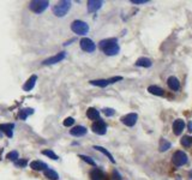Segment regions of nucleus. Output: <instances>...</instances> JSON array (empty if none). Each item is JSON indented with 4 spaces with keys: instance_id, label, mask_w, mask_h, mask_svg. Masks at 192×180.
Masks as SVG:
<instances>
[{
    "instance_id": "obj_1",
    "label": "nucleus",
    "mask_w": 192,
    "mask_h": 180,
    "mask_svg": "<svg viewBox=\"0 0 192 180\" xmlns=\"http://www.w3.org/2000/svg\"><path fill=\"white\" fill-rule=\"evenodd\" d=\"M98 47L100 49L107 54V55H115L119 53L120 48H119V44H118V40L115 37L112 39H106V40H102L98 43Z\"/></svg>"
},
{
    "instance_id": "obj_2",
    "label": "nucleus",
    "mask_w": 192,
    "mask_h": 180,
    "mask_svg": "<svg viewBox=\"0 0 192 180\" xmlns=\"http://www.w3.org/2000/svg\"><path fill=\"white\" fill-rule=\"evenodd\" d=\"M48 6H49V1H47V0H33L29 2V10L37 15L46 11L48 9Z\"/></svg>"
},
{
    "instance_id": "obj_3",
    "label": "nucleus",
    "mask_w": 192,
    "mask_h": 180,
    "mask_svg": "<svg viewBox=\"0 0 192 180\" xmlns=\"http://www.w3.org/2000/svg\"><path fill=\"white\" fill-rule=\"evenodd\" d=\"M70 9H71V1L62 0V1H59L57 5L53 7V13L57 17H64L69 12Z\"/></svg>"
},
{
    "instance_id": "obj_4",
    "label": "nucleus",
    "mask_w": 192,
    "mask_h": 180,
    "mask_svg": "<svg viewBox=\"0 0 192 180\" xmlns=\"http://www.w3.org/2000/svg\"><path fill=\"white\" fill-rule=\"evenodd\" d=\"M71 30L77 35H85L89 31V25L83 20H73L71 24Z\"/></svg>"
},
{
    "instance_id": "obj_5",
    "label": "nucleus",
    "mask_w": 192,
    "mask_h": 180,
    "mask_svg": "<svg viewBox=\"0 0 192 180\" xmlns=\"http://www.w3.org/2000/svg\"><path fill=\"white\" fill-rule=\"evenodd\" d=\"M79 44H80V48H82L84 52H88V53H93L96 48L94 41L88 39V37L82 39V40L79 41Z\"/></svg>"
},
{
    "instance_id": "obj_6",
    "label": "nucleus",
    "mask_w": 192,
    "mask_h": 180,
    "mask_svg": "<svg viewBox=\"0 0 192 180\" xmlns=\"http://www.w3.org/2000/svg\"><path fill=\"white\" fill-rule=\"evenodd\" d=\"M187 162V155L181 151V150H178L173 154V163L175 166H183Z\"/></svg>"
},
{
    "instance_id": "obj_7",
    "label": "nucleus",
    "mask_w": 192,
    "mask_h": 180,
    "mask_svg": "<svg viewBox=\"0 0 192 180\" xmlns=\"http://www.w3.org/2000/svg\"><path fill=\"white\" fill-rule=\"evenodd\" d=\"M91 129H93V131L95 132L96 135H105L106 131H107V125H106V122L103 120L98 119L93 124Z\"/></svg>"
},
{
    "instance_id": "obj_8",
    "label": "nucleus",
    "mask_w": 192,
    "mask_h": 180,
    "mask_svg": "<svg viewBox=\"0 0 192 180\" xmlns=\"http://www.w3.org/2000/svg\"><path fill=\"white\" fill-rule=\"evenodd\" d=\"M66 58V53L65 52H60V53H58L57 55H54V57H51V58H48V59L43 60V65H54V64H57V62H60L61 60H64Z\"/></svg>"
},
{
    "instance_id": "obj_9",
    "label": "nucleus",
    "mask_w": 192,
    "mask_h": 180,
    "mask_svg": "<svg viewBox=\"0 0 192 180\" xmlns=\"http://www.w3.org/2000/svg\"><path fill=\"white\" fill-rule=\"evenodd\" d=\"M137 119H138V115L136 114V113H130V114H127V115H125V117H123L121 118V121H123V124H125L126 126H133L134 124L137 122Z\"/></svg>"
},
{
    "instance_id": "obj_10",
    "label": "nucleus",
    "mask_w": 192,
    "mask_h": 180,
    "mask_svg": "<svg viewBox=\"0 0 192 180\" xmlns=\"http://www.w3.org/2000/svg\"><path fill=\"white\" fill-rule=\"evenodd\" d=\"M13 129H15V124H1L0 125V131L6 133L7 137L12 138L13 137Z\"/></svg>"
},
{
    "instance_id": "obj_11",
    "label": "nucleus",
    "mask_w": 192,
    "mask_h": 180,
    "mask_svg": "<svg viewBox=\"0 0 192 180\" xmlns=\"http://www.w3.org/2000/svg\"><path fill=\"white\" fill-rule=\"evenodd\" d=\"M184 127H185V122H184V120L176 119L174 122H173V132H174V135H176V136L181 135Z\"/></svg>"
},
{
    "instance_id": "obj_12",
    "label": "nucleus",
    "mask_w": 192,
    "mask_h": 180,
    "mask_svg": "<svg viewBox=\"0 0 192 180\" xmlns=\"http://www.w3.org/2000/svg\"><path fill=\"white\" fill-rule=\"evenodd\" d=\"M36 80H37V76H36V75H33L29 79L24 83L23 90H24V91H30V90H33L34 86H35V84H36Z\"/></svg>"
},
{
    "instance_id": "obj_13",
    "label": "nucleus",
    "mask_w": 192,
    "mask_h": 180,
    "mask_svg": "<svg viewBox=\"0 0 192 180\" xmlns=\"http://www.w3.org/2000/svg\"><path fill=\"white\" fill-rule=\"evenodd\" d=\"M87 131H88V130H87L84 126L78 125V126H75L72 130H70V133H71L72 136H75V137H82V136L87 135Z\"/></svg>"
},
{
    "instance_id": "obj_14",
    "label": "nucleus",
    "mask_w": 192,
    "mask_h": 180,
    "mask_svg": "<svg viewBox=\"0 0 192 180\" xmlns=\"http://www.w3.org/2000/svg\"><path fill=\"white\" fill-rule=\"evenodd\" d=\"M167 84H168L169 89H172L173 91H178V90L180 89V83H179L178 78L174 77V76H171V77L167 79Z\"/></svg>"
},
{
    "instance_id": "obj_15",
    "label": "nucleus",
    "mask_w": 192,
    "mask_h": 180,
    "mask_svg": "<svg viewBox=\"0 0 192 180\" xmlns=\"http://www.w3.org/2000/svg\"><path fill=\"white\" fill-rule=\"evenodd\" d=\"M30 168L34 171H46L48 169V166L42 161H33L30 162Z\"/></svg>"
},
{
    "instance_id": "obj_16",
    "label": "nucleus",
    "mask_w": 192,
    "mask_h": 180,
    "mask_svg": "<svg viewBox=\"0 0 192 180\" xmlns=\"http://www.w3.org/2000/svg\"><path fill=\"white\" fill-rule=\"evenodd\" d=\"M102 6V1L98 0H89L88 1V11L89 12H95Z\"/></svg>"
},
{
    "instance_id": "obj_17",
    "label": "nucleus",
    "mask_w": 192,
    "mask_h": 180,
    "mask_svg": "<svg viewBox=\"0 0 192 180\" xmlns=\"http://www.w3.org/2000/svg\"><path fill=\"white\" fill-rule=\"evenodd\" d=\"M87 117L90 120H98L100 119V113L95 108H88L87 111Z\"/></svg>"
},
{
    "instance_id": "obj_18",
    "label": "nucleus",
    "mask_w": 192,
    "mask_h": 180,
    "mask_svg": "<svg viewBox=\"0 0 192 180\" xmlns=\"http://www.w3.org/2000/svg\"><path fill=\"white\" fill-rule=\"evenodd\" d=\"M33 113H34V109H33V108H24V109L19 111L18 118L20 120H25L29 115H31Z\"/></svg>"
},
{
    "instance_id": "obj_19",
    "label": "nucleus",
    "mask_w": 192,
    "mask_h": 180,
    "mask_svg": "<svg viewBox=\"0 0 192 180\" xmlns=\"http://www.w3.org/2000/svg\"><path fill=\"white\" fill-rule=\"evenodd\" d=\"M136 65L140 66V67H150L153 65V62H151V60L148 59V58H139L136 61Z\"/></svg>"
},
{
    "instance_id": "obj_20",
    "label": "nucleus",
    "mask_w": 192,
    "mask_h": 180,
    "mask_svg": "<svg viewBox=\"0 0 192 180\" xmlns=\"http://www.w3.org/2000/svg\"><path fill=\"white\" fill-rule=\"evenodd\" d=\"M90 178H91V180H103L105 174H103L100 169L95 168V169H93V171L90 172Z\"/></svg>"
},
{
    "instance_id": "obj_21",
    "label": "nucleus",
    "mask_w": 192,
    "mask_h": 180,
    "mask_svg": "<svg viewBox=\"0 0 192 180\" xmlns=\"http://www.w3.org/2000/svg\"><path fill=\"white\" fill-rule=\"evenodd\" d=\"M148 91L153 95H157V96H163V94H165L163 89H161L160 86H156V85H150L148 88Z\"/></svg>"
},
{
    "instance_id": "obj_22",
    "label": "nucleus",
    "mask_w": 192,
    "mask_h": 180,
    "mask_svg": "<svg viewBox=\"0 0 192 180\" xmlns=\"http://www.w3.org/2000/svg\"><path fill=\"white\" fill-rule=\"evenodd\" d=\"M94 149H96L97 151H101L103 155H106V156H107V157L111 160V162H112V163H115V160H114V157L112 156V154H111L108 150H106L103 146H98V145H95V146H94Z\"/></svg>"
},
{
    "instance_id": "obj_23",
    "label": "nucleus",
    "mask_w": 192,
    "mask_h": 180,
    "mask_svg": "<svg viewBox=\"0 0 192 180\" xmlns=\"http://www.w3.org/2000/svg\"><path fill=\"white\" fill-rule=\"evenodd\" d=\"M44 175L51 180H58L59 179V174H58L54 169H51V168H48V169H46V171H44Z\"/></svg>"
},
{
    "instance_id": "obj_24",
    "label": "nucleus",
    "mask_w": 192,
    "mask_h": 180,
    "mask_svg": "<svg viewBox=\"0 0 192 180\" xmlns=\"http://www.w3.org/2000/svg\"><path fill=\"white\" fill-rule=\"evenodd\" d=\"M90 84H91V85H96V86L105 88V86H107L109 83H108V79H95V80H90Z\"/></svg>"
},
{
    "instance_id": "obj_25",
    "label": "nucleus",
    "mask_w": 192,
    "mask_h": 180,
    "mask_svg": "<svg viewBox=\"0 0 192 180\" xmlns=\"http://www.w3.org/2000/svg\"><path fill=\"white\" fill-rule=\"evenodd\" d=\"M171 145H172V144H171L168 140L162 138V139L160 140V146H158V148H160V151H162V153H163V151H167V150L171 148Z\"/></svg>"
},
{
    "instance_id": "obj_26",
    "label": "nucleus",
    "mask_w": 192,
    "mask_h": 180,
    "mask_svg": "<svg viewBox=\"0 0 192 180\" xmlns=\"http://www.w3.org/2000/svg\"><path fill=\"white\" fill-rule=\"evenodd\" d=\"M42 154H43L44 156H48V157L52 159V160H58V159H59V156H58L53 150H51V149H48V150H43Z\"/></svg>"
},
{
    "instance_id": "obj_27",
    "label": "nucleus",
    "mask_w": 192,
    "mask_h": 180,
    "mask_svg": "<svg viewBox=\"0 0 192 180\" xmlns=\"http://www.w3.org/2000/svg\"><path fill=\"white\" fill-rule=\"evenodd\" d=\"M180 142H181V145L189 148V146H191V144H192V137L191 136H184Z\"/></svg>"
},
{
    "instance_id": "obj_28",
    "label": "nucleus",
    "mask_w": 192,
    "mask_h": 180,
    "mask_svg": "<svg viewBox=\"0 0 192 180\" xmlns=\"http://www.w3.org/2000/svg\"><path fill=\"white\" fill-rule=\"evenodd\" d=\"M18 151H16V150H13V151H10L9 154H7V159L10 161H13V162H16V161L18 160Z\"/></svg>"
},
{
    "instance_id": "obj_29",
    "label": "nucleus",
    "mask_w": 192,
    "mask_h": 180,
    "mask_svg": "<svg viewBox=\"0 0 192 180\" xmlns=\"http://www.w3.org/2000/svg\"><path fill=\"white\" fill-rule=\"evenodd\" d=\"M79 159H82L83 161H85L87 163H89V164H91V166H96L95 161L93 160L91 157H89V156H87V155H79Z\"/></svg>"
},
{
    "instance_id": "obj_30",
    "label": "nucleus",
    "mask_w": 192,
    "mask_h": 180,
    "mask_svg": "<svg viewBox=\"0 0 192 180\" xmlns=\"http://www.w3.org/2000/svg\"><path fill=\"white\" fill-rule=\"evenodd\" d=\"M73 124H75V119L71 118V117H69V118H66V119L64 120V126H66V127H70Z\"/></svg>"
},
{
    "instance_id": "obj_31",
    "label": "nucleus",
    "mask_w": 192,
    "mask_h": 180,
    "mask_svg": "<svg viewBox=\"0 0 192 180\" xmlns=\"http://www.w3.org/2000/svg\"><path fill=\"white\" fill-rule=\"evenodd\" d=\"M28 164V161L25 160V159H22V160H17L15 162V166H17V167H25Z\"/></svg>"
},
{
    "instance_id": "obj_32",
    "label": "nucleus",
    "mask_w": 192,
    "mask_h": 180,
    "mask_svg": "<svg viewBox=\"0 0 192 180\" xmlns=\"http://www.w3.org/2000/svg\"><path fill=\"white\" fill-rule=\"evenodd\" d=\"M103 113H105L107 117H113L115 114V111L113 108H105V109H103Z\"/></svg>"
},
{
    "instance_id": "obj_33",
    "label": "nucleus",
    "mask_w": 192,
    "mask_h": 180,
    "mask_svg": "<svg viewBox=\"0 0 192 180\" xmlns=\"http://www.w3.org/2000/svg\"><path fill=\"white\" fill-rule=\"evenodd\" d=\"M121 79H123V77H121V76H116V77H113V78H109V79H108V83H109V84H112V83H115V82L121 80Z\"/></svg>"
},
{
    "instance_id": "obj_34",
    "label": "nucleus",
    "mask_w": 192,
    "mask_h": 180,
    "mask_svg": "<svg viewBox=\"0 0 192 180\" xmlns=\"http://www.w3.org/2000/svg\"><path fill=\"white\" fill-rule=\"evenodd\" d=\"M148 0H132V4H147Z\"/></svg>"
},
{
    "instance_id": "obj_35",
    "label": "nucleus",
    "mask_w": 192,
    "mask_h": 180,
    "mask_svg": "<svg viewBox=\"0 0 192 180\" xmlns=\"http://www.w3.org/2000/svg\"><path fill=\"white\" fill-rule=\"evenodd\" d=\"M189 131H190V132H192V121H190V122H189Z\"/></svg>"
}]
</instances>
